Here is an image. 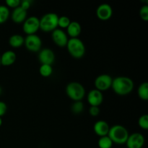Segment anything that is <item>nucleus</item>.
<instances>
[{
    "instance_id": "obj_15",
    "label": "nucleus",
    "mask_w": 148,
    "mask_h": 148,
    "mask_svg": "<svg viewBox=\"0 0 148 148\" xmlns=\"http://www.w3.org/2000/svg\"><path fill=\"white\" fill-rule=\"evenodd\" d=\"M27 11L23 10L21 7H18L13 10L11 14V18L14 23L20 24V23H24V21L27 18Z\"/></svg>"
},
{
    "instance_id": "obj_24",
    "label": "nucleus",
    "mask_w": 148,
    "mask_h": 148,
    "mask_svg": "<svg viewBox=\"0 0 148 148\" xmlns=\"http://www.w3.org/2000/svg\"><path fill=\"white\" fill-rule=\"evenodd\" d=\"M138 125L141 129L144 130H148V115L147 114H143L139 118Z\"/></svg>"
},
{
    "instance_id": "obj_33",
    "label": "nucleus",
    "mask_w": 148,
    "mask_h": 148,
    "mask_svg": "<svg viewBox=\"0 0 148 148\" xmlns=\"http://www.w3.org/2000/svg\"><path fill=\"white\" fill-rule=\"evenodd\" d=\"M0 65H1V61H0Z\"/></svg>"
},
{
    "instance_id": "obj_27",
    "label": "nucleus",
    "mask_w": 148,
    "mask_h": 148,
    "mask_svg": "<svg viewBox=\"0 0 148 148\" xmlns=\"http://www.w3.org/2000/svg\"><path fill=\"white\" fill-rule=\"evenodd\" d=\"M20 2H21L20 0H7V1H5L6 6H7L8 8L10 7V8L12 9H15L17 8V7H20Z\"/></svg>"
},
{
    "instance_id": "obj_19",
    "label": "nucleus",
    "mask_w": 148,
    "mask_h": 148,
    "mask_svg": "<svg viewBox=\"0 0 148 148\" xmlns=\"http://www.w3.org/2000/svg\"><path fill=\"white\" fill-rule=\"evenodd\" d=\"M137 94L139 98L143 101H147L148 100V83L147 82H143L140 84L137 90Z\"/></svg>"
},
{
    "instance_id": "obj_21",
    "label": "nucleus",
    "mask_w": 148,
    "mask_h": 148,
    "mask_svg": "<svg viewBox=\"0 0 148 148\" xmlns=\"http://www.w3.org/2000/svg\"><path fill=\"white\" fill-rule=\"evenodd\" d=\"M39 73L43 77H49L53 73V68L51 65L41 64L39 68Z\"/></svg>"
},
{
    "instance_id": "obj_29",
    "label": "nucleus",
    "mask_w": 148,
    "mask_h": 148,
    "mask_svg": "<svg viewBox=\"0 0 148 148\" xmlns=\"http://www.w3.org/2000/svg\"><path fill=\"white\" fill-rule=\"evenodd\" d=\"M31 4L32 1H30V0H23V1H21V2H20V7H21L23 10L27 11V10L31 7Z\"/></svg>"
},
{
    "instance_id": "obj_13",
    "label": "nucleus",
    "mask_w": 148,
    "mask_h": 148,
    "mask_svg": "<svg viewBox=\"0 0 148 148\" xmlns=\"http://www.w3.org/2000/svg\"><path fill=\"white\" fill-rule=\"evenodd\" d=\"M87 101L90 106L99 107L103 101V95L102 92L98 90H91L87 95Z\"/></svg>"
},
{
    "instance_id": "obj_31",
    "label": "nucleus",
    "mask_w": 148,
    "mask_h": 148,
    "mask_svg": "<svg viewBox=\"0 0 148 148\" xmlns=\"http://www.w3.org/2000/svg\"><path fill=\"white\" fill-rule=\"evenodd\" d=\"M1 124H2V119H1V117H0V127L1 126Z\"/></svg>"
},
{
    "instance_id": "obj_32",
    "label": "nucleus",
    "mask_w": 148,
    "mask_h": 148,
    "mask_svg": "<svg viewBox=\"0 0 148 148\" xmlns=\"http://www.w3.org/2000/svg\"><path fill=\"white\" fill-rule=\"evenodd\" d=\"M1 88H0V94H1Z\"/></svg>"
},
{
    "instance_id": "obj_8",
    "label": "nucleus",
    "mask_w": 148,
    "mask_h": 148,
    "mask_svg": "<svg viewBox=\"0 0 148 148\" xmlns=\"http://www.w3.org/2000/svg\"><path fill=\"white\" fill-rule=\"evenodd\" d=\"M112 82L113 78L111 75H107V74H102V75H98L94 81L95 89L101 92L107 90L111 88Z\"/></svg>"
},
{
    "instance_id": "obj_20",
    "label": "nucleus",
    "mask_w": 148,
    "mask_h": 148,
    "mask_svg": "<svg viewBox=\"0 0 148 148\" xmlns=\"http://www.w3.org/2000/svg\"><path fill=\"white\" fill-rule=\"evenodd\" d=\"M113 144L114 143L108 135L100 137L98 141V145L99 148H111Z\"/></svg>"
},
{
    "instance_id": "obj_17",
    "label": "nucleus",
    "mask_w": 148,
    "mask_h": 148,
    "mask_svg": "<svg viewBox=\"0 0 148 148\" xmlns=\"http://www.w3.org/2000/svg\"><path fill=\"white\" fill-rule=\"evenodd\" d=\"M81 31H82L81 25L77 21H71L69 26L66 27V34L71 38H78V36L80 35Z\"/></svg>"
},
{
    "instance_id": "obj_28",
    "label": "nucleus",
    "mask_w": 148,
    "mask_h": 148,
    "mask_svg": "<svg viewBox=\"0 0 148 148\" xmlns=\"http://www.w3.org/2000/svg\"><path fill=\"white\" fill-rule=\"evenodd\" d=\"M89 114L91 116H98L100 114V108L98 106H90L89 108Z\"/></svg>"
},
{
    "instance_id": "obj_11",
    "label": "nucleus",
    "mask_w": 148,
    "mask_h": 148,
    "mask_svg": "<svg viewBox=\"0 0 148 148\" xmlns=\"http://www.w3.org/2000/svg\"><path fill=\"white\" fill-rule=\"evenodd\" d=\"M38 60L41 64H47L51 65L54 63L55 59V53L51 49H40V51L38 53Z\"/></svg>"
},
{
    "instance_id": "obj_23",
    "label": "nucleus",
    "mask_w": 148,
    "mask_h": 148,
    "mask_svg": "<svg viewBox=\"0 0 148 148\" xmlns=\"http://www.w3.org/2000/svg\"><path fill=\"white\" fill-rule=\"evenodd\" d=\"M71 110L75 114H79L83 111L84 105L82 101H75L71 106Z\"/></svg>"
},
{
    "instance_id": "obj_26",
    "label": "nucleus",
    "mask_w": 148,
    "mask_h": 148,
    "mask_svg": "<svg viewBox=\"0 0 148 148\" xmlns=\"http://www.w3.org/2000/svg\"><path fill=\"white\" fill-rule=\"evenodd\" d=\"M140 18L144 21H147L148 20V6L147 4L143 5L140 8Z\"/></svg>"
},
{
    "instance_id": "obj_9",
    "label": "nucleus",
    "mask_w": 148,
    "mask_h": 148,
    "mask_svg": "<svg viewBox=\"0 0 148 148\" xmlns=\"http://www.w3.org/2000/svg\"><path fill=\"white\" fill-rule=\"evenodd\" d=\"M125 144L127 148H143L145 144V137L141 133H132L129 135Z\"/></svg>"
},
{
    "instance_id": "obj_12",
    "label": "nucleus",
    "mask_w": 148,
    "mask_h": 148,
    "mask_svg": "<svg viewBox=\"0 0 148 148\" xmlns=\"http://www.w3.org/2000/svg\"><path fill=\"white\" fill-rule=\"evenodd\" d=\"M113 15V9L110 4L104 3L97 7L96 16L99 20L106 21L110 20Z\"/></svg>"
},
{
    "instance_id": "obj_18",
    "label": "nucleus",
    "mask_w": 148,
    "mask_h": 148,
    "mask_svg": "<svg viewBox=\"0 0 148 148\" xmlns=\"http://www.w3.org/2000/svg\"><path fill=\"white\" fill-rule=\"evenodd\" d=\"M25 38L20 34H14L9 38V44L14 49H18L24 45Z\"/></svg>"
},
{
    "instance_id": "obj_1",
    "label": "nucleus",
    "mask_w": 148,
    "mask_h": 148,
    "mask_svg": "<svg viewBox=\"0 0 148 148\" xmlns=\"http://www.w3.org/2000/svg\"><path fill=\"white\" fill-rule=\"evenodd\" d=\"M134 84L131 78L126 76H119L113 79L111 88L119 95H127L132 92Z\"/></svg>"
},
{
    "instance_id": "obj_16",
    "label": "nucleus",
    "mask_w": 148,
    "mask_h": 148,
    "mask_svg": "<svg viewBox=\"0 0 148 148\" xmlns=\"http://www.w3.org/2000/svg\"><path fill=\"white\" fill-rule=\"evenodd\" d=\"M17 59V55L13 51H6L0 56L1 65L4 66H9L12 65Z\"/></svg>"
},
{
    "instance_id": "obj_3",
    "label": "nucleus",
    "mask_w": 148,
    "mask_h": 148,
    "mask_svg": "<svg viewBox=\"0 0 148 148\" xmlns=\"http://www.w3.org/2000/svg\"><path fill=\"white\" fill-rule=\"evenodd\" d=\"M68 52L75 59H82L85 54V46L79 38L69 39L66 44Z\"/></svg>"
},
{
    "instance_id": "obj_7",
    "label": "nucleus",
    "mask_w": 148,
    "mask_h": 148,
    "mask_svg": "<svg viewBox=\"0 0 148 148\" xmlns=\"http://www.w3.org/2000/svg\"><path fill=\"white\" fill-rule=\"evenodd\" d=\"M24 45L30 51L39 52L42 46L41 38L36 34L28 35L25 38Z\"/></svg>"
},
{
    "instance_id": "obj_30",
    "label": "nucleus",
    "mask_w": 148,
    "mask_h": 148,
    "mask_svg": "<svg viewBox=\"0 0 148 148\" xmlns=\"http://www.w3.org/2000/svg\"><path fill=\"white\" fill-rule=\"evenodd\" d=\"M7 110V106L6 103L3 101H0V117L3 116L6 114Z\"/></svg>"
},
{
    "instance_id": "obj_4",
    "label": "nucleus",
    "mask_w": 148,
    "mask_h": 148,
    "mask_svg": "<svg viewBox=\"0 0 148 148\" xmlns=\"http://www.w3.org/2000/svg\"><path fill=\"white\" fill-rule=\"evenodd\" d=\"M66 94L71 100L82 101L85 95V89L83 85L77 82H71L66 86Z\"/></svg>"
},
{
    "instance_id": "obj_22",
    "label": "nucleus",
    "mask_w": 148,
    "mask_h": 148,
    "mask_svg": "<svg viewBox=\"0 0 148 148\" xmlns=\"http://www.w3.org/2000/svg\"><path fill=\"white\" fill-rule=\"evenodd\" d=\"M10 10L5 5H0V25L3 24L10 17Z\"/></svg>"
},
{
    "instance_id": "obj_10",
    "label": "nucleus",
    "mask_w": 148,
    "mask_h": 148,
    "mask_svg": "<svg viewBox=\"0 0 148 148\" xmlns=\"http://www.w3.org/2000/svg\"><path fill=\"white\" fill-rule=\"evenodd\" d=\"M51 38L53 43L59 47H66L69 40L68 36L63 30L56 28L51 33Z\"/></svg>"
},
{
    "instance_id": "obj_25",
    "label": "nucleus",
    "mask_w": 148,
    "mask_h": 148,
    "mask_svg": "<svg viewBox=\"0 0 148 148\" xmlns=\"http://www.w3.org/2000/svg\"><path fill=\"white\" fill-rule=\"evenodd\" d=\"M71 23V20L66 16H61L59 17L58 20V27L61 28H66L69 26V23Z\"/></svg>"
},
{
    "instance_id": "obj_6",
    "label": "nucleus",
    "mask_w": 148,
    "mask_h": 148,
    "mask_svg": "<svg viewBox=\"0 0 148 148\" xmlns=\"http://www.w3.org/2000/svg\"><path fill=\"white\" fill-rule=\"evenodd\" d=\"M40 29L39 18L36 16H30L27 17L23 23V30L27 36L36 34V32Z\"/></svg>"
},
{
    "instance_id": "obj_2",
    "label": "nucleus",
    "mask_w": 148,
    "mask_h": 148,
    "mask_svg": "<svg viewBox=\"0 0 148 148\" xmlns=\"http://www.w3.org/2000/svg\"><path fill=\"white\" fill-rule=\"evenodd\" d=\"M129 132L125 127L119 124L110 127L109 132L108 136L113 143H116L118 145H124L127 142L128 139Z\"/></svg>"
},
{
    "instance_id": "obj_14",
    "label": "nucleus",
    "mask_w": 148,
    "mask_h": 148,
    "mask_svg": "<svg viewBox=\"0 0 148 148\" xmlns=\"http://www.w3.org/2000/svg\"><path fill=\"white\" fill-rule=\"evenodd\" d=\"M110 130V126L106 121L99 120L94 124L93 131L100 137L107 136Z\"/></svg>"
},
{
    "instance_id": "obj_5",
    "label": "nucleus",
    "mask_w": 148,
    "mask_h": 148,
    "mask_svg": "<svg viewBox=\"0 0 148 148\" xmlns=\"http://www.w3.org/2000/svg\"><path fill=\"white\" fill-rule=\"evenodd\" d=\"M59 16L53 12L46 13L39 19L40 29L43 32H53L58 27Z\"/></svg>"
}]
</instances>
